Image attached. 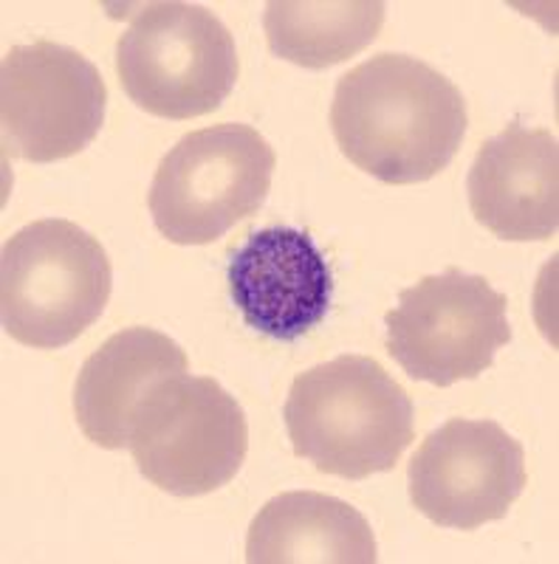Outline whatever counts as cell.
Segmentation results:
<instances>
[{
    "label": "cell",
    "instance_id": "12",
    "mask_svg": "<svg viewBox=\"0 0 559 564\" xmlns=\"http://www.w3.org/2000/svg\"><path fill=\"white\" fill-rule=\"evenodd\" d=\"M190 370L186 352L153 327H125L85 359L74 387L79 430L99 449H128L130 426L155 384Z\"/></svg>",
    "mask_w": 559,
    "mask_h": 564
},
{
    "label": "cell",
    "instance_id": "6",
    "mask_svg": "<svg viewBox=\"0 0 559 564\" xmlns=\"http://www.w3.org/2000/svg\"><path fill=\"white\" fill-rule=\"evenodd\" d=\"M128 449L155 488L173 497H201L238 477L249 452V426L218 381L179 372L144 398Z\"/></svg>",
    "mask_w": 559,
    "mask_h": 564
},
{
    "label": "cell",
    "instance_id": "9",
    "mask_svg": "<svg viewBox=\"0 0 559 564\" xmlns=\"http://www.w3.org/2000/svg\"><path fill=\"white\" fill-rule=\"evenodd\" d=\"M410 502L441 528L503 520L526 488V452L495 421L452 417L424 437L407 468Z\"/></svg>",
    "mask_w": 559,
    "mask_h": 564
},
{
    "label": "cell",
    "instance_id": "10",
    "mask_svg": "<svg viewBox=\"0 0 559 564\" xmlns=\"http://www.w3.org/2000/svg\"><path fill=\"white\" fill-rule=\"evenodd\" d=\"M229 296L246 325L275 341L309 336L329 316L334 276L309 231L269 226L232 251Z\"/></svg>",
    "mask_w": 559,
    "mask_h": 564
},
{
    "label": "cell",
    "instance_id": "4",
    "mask_svg": "<svg viewBox=\"0 0 559 564\" xmlns=\"http://www.w3.org/2000/svg\"><path fill=\"white\" fill-rule=\"evenodd\" d=\"M116 74L130 102L159 119H198L232 94L238 48L218 14L195 3H144L116 43Z\"/></svg>",
    "mask_w": 559,
    "mask_h": 564
},
{
    "label": "cell",
    "instance_id": "5",
    "mask_svg": "<svg viewBox=\"0 0 559 564\" xmlns=\"http://www.w3.org/2000/svg\"><path fill=\"white\" fill-rule=\"evenodd\" d=\"M277 155L249 124L224 122L175 141L155 167L148 206L175 246L221 240L269 198Z\"/></svg>",
    "mask_w": 559,
    "mask_h": 564
},
{
    "label": "cell",
    "instance_id": "8",
    "mask_svg": "<svg viewBox=\"0 0 559 564\" xmlns=\"http://www.w3.org/2000/svg\"><path fill=\"white\" fill-rule=\"evenodd\" d=\"M108 108L99 68L68 45L37 40L9 48L0 65V124L12 159H72L97 139Z\"/></svg>",
    "mask_w": 559,
    "mask_h": 564
},
{
    "label": "cell",
    "instance_id": "11",
    "mask_svg": "<svg viewBox=\"0 0 559 564\" xmlns=\"http://www.w3.org/2000/svg\"><path fill=\"white\" fill-rule=\"evenodd\" d=\"M470 209L495 238L551 240L559 229V144L551 130L512 122L483 141L466 178Z\"/></svg>",
    "mask_w": 559,
    "mask_h": 564
},
{
    "label": "cell",
    "instance_id": "2",
    "mask_svg": "<svg viewBox=\"0 0 559 564\" xmlns=\"http://www.w3.org/2000/svg\"><path fill=\"white\" fill-rule=\"evenodd\" d=\"M283 417L294 455L342 480L390 471L416 441L412 398L370 356H336L300 372Z\"/></svg>",
    "mask_w": 559,
    "mask_h": 564
},
{
    "label": "cell",
    "instance_id": "7",
    "mask_svg": "<svg viewBox=\"0 0 559 564\" xmlns=\"http://www.w3.org/2000/svg\"><path fill=\"white\" fill-rule=\"evenodd\" d=\"M385 325L387 352L401 370L436 387L477 379L512 341L506 294L455 265L401 291Z\"/></svg>",
    "mask_w": 559,
    "mask_h": 564
},
{
    "label": "cell",
    "instance_id": "1",
    "mask_svg": "<svg viewBox=\"0 0 559 564\" xmlns=\"http://www.w3.org/2000/svg\"><path fill=\"white\" fill-rule=\"evenodd\" d=\"M331 130L362 173L407 186L436 178L461 150L470 113L441 70L410 54H376L340 77Z\"/></svg>",
    "mask_w": 559,
    "mask_h": 564
},
{
    "label": "cell",
    "instance_id": "14",
    "mask_svg": "<svg viewBox=\"0 0 559 564\" xmlns=\"http://www.w3.org/2000/svg\"><path fill=\"white\" fill-rule=\"evenodd\" d=\"M385 18L379 0H269L264 32L275 57L322 70L365 52Z\"/></svg>",
    "mask_w": 559,
    "mask_h": 564
},
{
    "label": "cell",
    "instance_id": "13",
    "mask_svg": "<svg viewBox=\"0 0 559 564\" xmlns=\"http://www.w3.org/2000/svg\"><path fill=\"white\" fill-rule=\"evenodd\" d=\"M370 522L351 502L320 491H286L266 502L246 536L249 564H373Z\"/></svg>",
    "mask_w": 559,
    "mask_h": 564
},
{
    "label": "cell",
    "instance_id": "3",
    "mask_svg": "<svg viewBox=\"0 0 559 564\" xmlns=\"http://www.w3.org/2000/svg\"><path fill=\"white\" fill-rule=\"evenodd\" d=\"M114 289L108 251L72 220L45 218L14 231L0 257V316L14 341L37 350L72 345Z\"/></svg>",
    "mask_w": 559,
    "mask_h": 564
}]
</instances>
